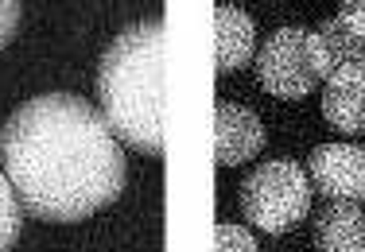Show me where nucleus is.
I'll use <instances>...</instances> for the list:
<instances>
[{"label": "nucleus", "instance_id": "5", "mask_svg": "<svg viewBox=\"0 0 365 252\" xmlns=\"http://www.w3.org/2000/svg\"><path fill=\"white\" fill-rule=\"evenodd\" d=\"M311 187L330 202H365V147L358 144H319L307 159Z\"/></svg>", "mask_w": 365, "mask_h": 252}, {"label": "nucleus", "instance_id": "3", "mask_svg": "<svg viewBox=\"0 0 365 252\" xmlns=\"http://www.w3.org/2000/svg\"><path fill=\"white\" fill-rule=\"evenodd\" d=\"M241 210L264 233H288L311 210L307 171L292 159H268L241 182Z\"/></svg>", "mask_w": 365, "mask_h": 252}, {"label": "nucleus", "instance_id": "6", "mask_svg": "<svg viewBox=\"0 0 365 252\" xmlns=\"http://www.w3.org/2000/svg\"><path fill=\"white\" fill-rule=\"evenodd\" d=\"M214 140H218L222 167H237V163H249L264 147V128H260V117L253 109L222 101L214 109Z\"/></svg>", "mask_w": 365, "mask_h": 252}, {"label": "nucleus", "instance_id": "14", "mask_svg": "<svg viewBox=\"0 0 365 252\" xmlns=\"http://www.w3.org/2000/svg\"><path fill=\"white\" fill-rule=\"evenodd\" d=\"M342 12H358V16H365V0H342Z\"/></svg>", "mask_w": 365, "mask_h": 252}, {"label": "nucleus", "instance_id": "10", "mask_svg": "<svg viewBox=\"0 0 365 252\" xmlns=\"http://www.w3.org/2000/svg\"><path fill=\"white\" fill-rule=\"evenodd\" d=\"M319 43H323L334 70H342V66L365 70V16H358V12L330 16L323 28H319Z\"/></svg>", "mask_w": 365, "mask_h": 252}, {"label": "nucleus", "instance_id": "1", "mask_svg": "<svg viewBox=\"0 0 365 252\" xmlns=\"http://www.w3.org/2000/svg\"><path fill=\"white\" fill-rule=\"evenodd\" d=\"M0 167L39 221H82L120 198L128 167L101 109L74 93L24 101L0 128Z\"/></svg>", "mask_w": 365, "mask_h": 252}, {"label": "nucleus", "instance_id": "11", "mask_svg": "<svg viewBox=\"0 0 365 252\" xmlns=\"http://www.w3.org/2000/svg\"><path fill=\"white\" fill-rule=\"evenodd\" d=\"M20 229H24V206L16 198L4 167H0V252H12V245L20 241Z\"/></svg>", "mask_w": 365, "mask_h": 252}, {"label": "nucleus", "instance_id": "9", "mask_svg": "<svg viewBox=\"0 0 365 252\" xmlns=\"http://www.w3.org/2000/svg\"><path fill=\"white\" fill-rule=\"evenodd\" d=\"M315 252H365L361 202H330L315 217Z\"/></svg>", "mask_w": 365, "mask_h": 252}, {"label": "nucleus", "instance_id": "13", "mask_svg": "<svg viewBox=\"0 0 365 252\" xmlns=\"http://www.w3.org/2000/svg\"><path fill=\"white\" fill-rule=\"evenodd\" d=\"M20 31V0H0V51Z\"/></svg>", "mask_w": 365, "mask_h": 252}, {"label": "nucleus", "instance_id": "4", "mask_svg": "<svg viewBox=\"0 0 365 252\" xmlns=\"http://www.w3.org/2000/svg\"><path fill=\"white\" fill-rule=\"evenodd\" d=\"M330 58L319 43V31L280 28L257 51V82L272 98H307L330 78Z\"/></svg>", "mask_w": 365, "mask_h": 252}, {"label": "nucleus", "instance_id": "7", "mask_svg": "<svg viewBox=\"0 0 365 252\" xmlns=\"http://www.w3.org/2000/svg\"><path fill=\"white\" fill-rule=\"evenodd\" d=\"M323 117L346 136L365 132V70L358 66L330 70L323 85Z\"/></svg>", "mask_w": 365, "mask_h": 252}, {"label": "nucleus", "instance_id": "12", "mask_svg": "<svg viewBox=\"0 0 365 252\" xmlns=\"http://www.w3.org/2000/svg\"><path fill=\"white\" fill-rule=\"evenodd\" d=\"M214 252H260L257 248V237L245 229V225H214Z\"/></svg>", "mask_w": 365, "mask_h": 252}, {"label": "nucleus", "instance_id": "8", "mask_svg": "<svg viewBox=\"0 0 365 252\" xmlns=\"http://www.w3.org/2000/svg\"><path fill=\"white\" fill-rule=\"evenodd\" d=\"M214 43H218V74H233L257 58V28L241 8L218 4L214 8Z\"/></svg>", "mask_w": 365, "mask_h": 252}, {"label": "nucleus", "instance_id": "2", "mask_svg": "<svg viewBox=\"0 0 365 252\" xmlns=\"http://www.w3.org/2000/svg\"><path fill=\"white\" fill-rule=\"evenodd\" d=\"M163 66L168 28L140 20L109 43L98 66V105L120 144L136 152H163Z\"/></svg>", "mask_w": 365, "mask_h": 252}]
</instances>
